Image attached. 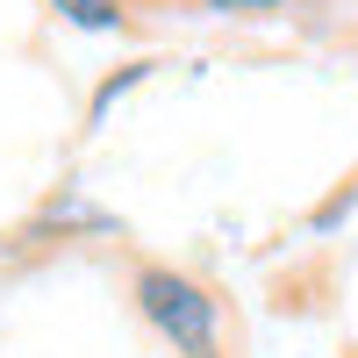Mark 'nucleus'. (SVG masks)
Returning <instances> with one entry per match:
<instances>
[{
	"label": "nucleus",
	"instance_id": "nucleus-6",
	"mask_svg": "<svg viewBox=\"0 0 358 358\" xmlns=\"http://www.w3.org/2000/svg\"><path fill=\"white\" fill-rule=\"evenodd\" d=\"M351 208H358V172L344 179V187H337L330 201H315V208H308V236H330V229H344V215H351Z\"/></svg>",
	"mask_w": 358,
	"mask_h": 358
},
{
	"label": "nucleus",
	"instance_id": "nucleus-7",
	"mask_svg": "<svg viewBox=\"0 0 358 358\" xmlns=\"http://www.w3.org/2000/svg\"><path fill=\"white\" fill-rule=\"evenodd\" d=\"M151 8H201V0H151Z\"/></svg>",
	"mask_w": 358,
	"mask_h": 358
},
{
	"label": "nucleus",
	"instance_id": "nucleus-2",
	"mask_svg": "<svg viewBox=\"0 0 358 358\" xmlns=\"http://www.w3.org/2000/svg\"><path fill=\"white\" fill-rule=\"evenodd\" d=\"M15 236H29V244H108V236H122V215L101 208V201H86L79 187H57Z\"/></svg>",
	"mask_w": 358,
	"mask_h": 358
},
{
	"label": "nucleus",
	"instance_id": "nucleus-8",
	"mask_svg": "<svg viewBox=\"0 0 358 358\" xmlns=\"http://www.w3.org/2000/svg\"><path fill=\"white\" fill-rule=\"evenodd\" d=\"M351 358H358V344H351Z\"/></svg>",
	"mask_w": 358,
	"mask_h": 358
},
{
	"label": "nucleus",
	"instance_id": "nucleus-5",
	"mask_svg": "<svg viewBox=\"0 0 358 358\" xmlns=\"http://www.w3.org/2000/svg\"><path fill=\"white\" fill-rule=\"evenodd\" d=\"M208 15H222V22H280V15H294L301 0H201Z\"/></svg>",
	"mask_w": 358,
	"mask_h": 358
},
{
	"label": "nucleus",
	"instance_id": "nucleus-1",
	"mask_svg": "<svg viewBox=\"0 0 358 358\" xmlns=\"http://www.w3.org/2000/svg\"><path fill=\"white\" fill-rule=\"evenodd\" d=\"M129 301L165 337L172 358H229V308H222V294L201 273L165 265V258H143L129 273Z\"/></svg>",
	"mask_w": 358,
	"mask_h": 358
},
{
	"label": "nucleus",
	"instance_id": "nucleus-3",
	"mask_svg": "<svg viewBox=\"0 0 358 358\" xmlns=\"http://www.w3.org/2000/svg\"><path fill=\"white\" fill-rule=\"evenodd\" d=\"M43 8L65 29H79V36H122L136 22V0H43Z\"/></svg>",
	"mask_w": 358,
	"mask_h": 358
},
{
	"label": "nucleus",
	"instance_id": "nucleus-4",
	"mask_svg": "<svg viewBox=\"0 0 358 358\" xmlns=\"http://www.w3.org/2000/svg\"><path fill=\"white\" fill-rule=\"evenodd\" d=\"M151 79H158V57H129V65H115V72L94 86V94H86V129H101L108 115L122 108V101L136 94V86H151Z\"/></svg>",
	"mask_w": 358,
	"mask_h": 358
}]
</instances>
